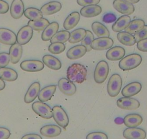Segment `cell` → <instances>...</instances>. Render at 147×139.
Here are the masks:
<instances>
[{
	"mask_svg": "<svg viewBox=\"0 0 147 139\" xmlns=\"http://www.w3.org/2000/svg\"><path fill=\"white\" fill-rule=\"evenodd\" d=\"M86 139H108V137L102 132H92L87 135Z\"/></svg>",
	"mask_w": 147,
	"mask_h": 139,
	"instance_id": "cell-41",
	"label": "cell"
},
{
	"mask_svg": "<svg viewBox=\"0 0 147 139\" xmlns=\"http://www.w3.org/2000/svg\"><path fill=\"white\" fill-rule=\"evenodd\" d=\"M102 12V7L95 5H89V6L83 7L80 10V15L84 18H94L100 15Z\"/></svg>",
	"mask_w": 147,
	"mask_h": 139,
	"instance_id": "cell-23",
	"label": "cell"
},
{
	"mask_svg": "<svg viewBox=\"0 0 147 139\" xmlns=\"http://www.w3.org/2000/svg\"><path fill=\"white\" fill-rule=\"evenodd\" d=\"M134 38H135L136 43H138L140 40L147 38V25H144L142 29L134 34Z\"/></svg>",
	"mask_w": 147,
	"mask_h": 139,
	"instance_id": "cell-40",
	"label": "cell"
},
{
	"mask_svg": "<svg viewBox=\"0 0 147 139\" xmlns=\"http://www.w3.org/2000/svg\"><path fill=\"white\" fill-rule=\"evenodd\" d=\"M32 109L37 115L45 119H51L53 117L52 108L43 102H35L32 105Z\"/></svg>",
	"mask_w": 147,
	"mask_h": 139,
	"instance_id": "cell-6",
	"label": "cell"
},
{
	"mask_svg": "<svg viewBox=\"0 0 147 139\" xmlns=\"http://www.w3.org/2000/svg\"><path fill=\"white\" fill-rule=\"evenodd\" d=\"M92 29L94 34L97 35V36H98L99 38L109 37L110 35V32H109L108 29L104 25L99 22H93L92 25Z\"/></svg>",
	"mask_w": 147,
	"mask_h": 139,
	"instance_id": "cell-32",
	"label": "cell"
},
{
	"mask_svg": "<svg viewBox=\"0 0 147 139\" xmlns=\"http://www.w3.org/2000/svg\"><path fill=\"white\" fill-rule=\"evenodd\" d=\"M125 1H126V2H129L131 4H136L139 2L140 0H125Z\"/></svg>",
	"mask_w": 147,
	"mask_h": 139,
	"instance_id": "cell-50",
	"label": "cell"
},
{
	"mask_svg": "<svg viewBox=\"0 0 147 139\" xmlns=\"http://www.w3.org/2000/svg\"><path fill=\"white\" fill-rule=\"evenodd\" d=\"M137 48L140 51L147 52V38L137 43Z\"/></svg>",
	"mask_w": 147,
	"mask_h": 139,
	"instance_id": "cell-46",
	"label": "cell"
},
{
	"mask_svg": "<svg viewBox=\"0 0 147 139\" xmlns=\"http://www.w3.org/2000/svg\"><path fill=\"white\" fill-rule=\"evenodd\" d=\"M87 52V49L84 45H78L71 48L66 53V56L71 60H75L83 57Z\"/></svg>",
	"mask_w": 147,
	"mask_h": 139,
	"instance_id": "cell-17",
	"label": "cell"
},
{
	"mask_svg": "<svg viewBox=\"0 0 147 139\" xmlns=\"http://www.w3.org/2000/svg\"><path fill=\"white\" fill-rule=\"evenodd\" d=\"M113 45V40L109 37H102L94 40L92 43V49L95 51H104L110 49Z\"/></svg>",
	"mask_w": 147,
	"mask_h": 139,
	"instance_id": "cell-7",
	"label": "cell"
},
{
	"mask_svg": "<svg viewBox=\"0 0 147 139\" xmlns=\"http://www.w3.org/2000/svg\"><path fill=\"white\" fill-rule=\"evenodd\" d=\"M24 15L30 20H38L43 18V14L38 9L35 7H29L24 11Z\"/></svg>",
	"mask_w": 147,
	"mask_h": 139,
	"instance_id": "cell-34",
	"label": "cell"
},
{
	"mask_svg": "<svg viewBox=\"0 0 147 139\" xmlns=\"http://www.w3.org/2000/svg\"><path fill=\"white\" fill-rule=\"evenodd\" d=\"M58 87L65 95L72 96L77 92L75 84L68 79L62 78L58 82Z\"/></svg>",
	"mask_w": 147,
	"mask_h": 139,
	"instance_id": "cell-10",
	"label": "cell"
},
{
	"mask_svg": "<svg viewBox=\"0 0 147 139\" xmlns=\"http://www.w3.org/2000/svg\"><path fill=\"white\" fill-rule=\"evenodd\" d=\"M53 111V117L56 123L60 127L66 128L69 123V119L67 113H66L61 106L56 105L52 108Z\"/></svg>",
	"mask_w": 147,
	"mask_h": 139,
	"instance_id": "cell-4",
	"label": "cell"
},
{
	"mask_svg": "<svg viewBox=\"0 0 147 139\" xmlns=\"http://www.w3.org/2000/svg\"><path fill=\"white\" fill-rule=\"evenodd\" d=\"M117 105L122 110H135L140 107V103L136 99L124 97L118 99L117 101Z\"/></svg>",
	"mask_w": 147,
	"mask_h": 139,
	"instance_id": "cell-8",
	"label": "cell"
},
{
	"mask_svg": "<svg viewBox=\"0 0 147 139\" xmlns=\"http://www.w3.org/2000/svg\"><path fill=\"white\" fill-rule=\"evenodd\" d=\"M109 74L108 63L105 61H101L97 64L94 72V79L96 83L102 84L106 80Z\"/></svg>",
	"mask_w": 147,
	"mask_h": 139,
	"instance_id": "cell-5",
	"label": "cell"
},
{
	"mask_svg": "<svg viewBox=\"0 0 147 139\" xmlns=\"http://www.w3.org/2000/svg\"><path fill=\"white\" fill-rule=\"evenodd\" d=\"M40 134L45 137L54 138L61 133V128L56 125H47L41 128Z\"/></svg>",
	"mask_w": 147,
	"mask_h": 139,
	"instance_id": "cell-22",
	"label": "cell"
},
{
	"mask_svg": "<svg viewBox=\"0 0 147 139\" xmlns=\"http://www.w3.org/2000/svg\"><path fill=\"white\" fill-rule=\"evenodd\" d=\"M9 11V5L4 0H0V14H5Z\"/></svg>",
	"mask_w": 147,
	"mask_h": 139,
	"instance_id": "cell-47",
	"label": "cell"
},
{
	"mask_svg": "<svg viewBox=\"0 0 147 139\" xmlns=\"http://www.w3.org/2000/svg\"><path fill=\"white\" fill-rule=\"evenodd\" d=\"M20 68L25 72H37L43 70L44 63L38 60H26L21 63Z\"/></svg>",
	"mask_w": 147,
	"mask_h": 139,
	"instance_id": "cell-11",
	"label": "cell"
},
{
	"mask_svg": "<svg viewBox=\"0 0 147 139\" xmlns=\"http://www.w3.org/2000/svg\"><path fill=\"white\" fill-rule=\"evenodd\" d=\"M40 91V84L39 82H36L32 84L28 88L26 94L25 96V103H28V104L32 103L35 100V98L38 96Z\"/></svg>",
	"mask_w": 147,
	"mask_h": 139,
	"instance_id": "cell-15",
	"label": "cell"
},
{
	"mask_svg": "<svg viewBox=\"0 0 147 139\" xmlns=\"http://www.w3.org/2000/svg\"><path fill=\"white\" fill-rule=\"evenodd\" d=\"M11 133L9 129L0 127V139H8L10 137Z\"/></svg>",
	"mask_w": 147,
	"mask_h": 139,
	"instance_id": "cell-45",
	"label": "cell"
},
{
	"mask_svg": "<svg viewBox=\"0 0 147 139\" xmlns=\"http://www.w3.org/2000/svg\"><path fill=\"white\" fill-rule=\"evenodd\" d=\"M113 7L118 12L124 15H131L135 11L133 4L129 3L125 0H115L113 2Z\"/></svg>",
	"mask_w": 147,
	"mask_h": 139,
	"instance_id": "cell-9",
	"label": "cell"
},
{
	"mask_svg": "<svg viewBox=\"0 0 147 139\" xmlns=\"http://www.w3.org/2000/svg\"><path fill=\"white\" fill-rule=\"evenodd\" d=\"M125 51L121 46L110 48L106 53V57L110 61H119L124 57Z\"/></svg>",
	"mask_w": 147,
	"mask_h": 139,
	"instance_id": "cell-18",
	"label": "cell"
},
{
	"mask_svg": "<svg viewBox=\"0 0 147 139\" xmlns=\"http://www.w3.org/2000/svg\"><path fill=\"white\" fill-rule=\"evenodd\" d=\"M56 91V85H50V86H46L39 92L38 96V100L43 103L49 101L52 98Z\"/></svg>",
	"mask_w": 147,
	"mask_h": 139,
	"instance_id": "cell-24",
	"label": "cell"
},
{
	"mask_svg": "<svg viewBox=\"0 0 147 139\" xmlns=\"http://www.w3.org/2000/svg\"><path fill=\"white\" fill-rule=\"evenodd\" d=\"M118 40L121 43L126 46H132L136 43L135 38L131 34L126 32H119L117 35Z\"/></svg>",
	"mask_w": 147,
	"mask_h": 139,
	"instance_id": "cell-33",
	"label": "cell"
},
{
	"mask_svg": "<svg viewBox=\"0 0 147 139\" xmlns=\"http://www.w3.org/2000/svg\"><path fill=\"white\" fill-rule=\"evenodd\" d=\"M130 22H131V18L128 15H123V16L120 17L118 20H115V22L113 25V30L114 32H121L128 27Z\"/></svg>",
	"mask_w": 147,
	"mask_h": 139,
	"instance_id": "cell-29",
	"label": "cell"
},
{
	"mask_svg": "<svg viewBox=\"0 0 147 139\" xmlns=\"http://www.w3.org/2000/svg\"><path fill=\"white\" fill-rule=\"evenodd\" d=\"M10 61L9 54L7 53H0V68L6 67Z\"/></svg>",
	"mask_w": 147,
	"mask_h": 139,
	"instance_id": "cell-42",
	"label": "cell"
},
{
	"mask_svg": "<svg viewBox=\"0 0 147 139\" xmlns=\"http://www.w3.org/2000/svg\"><path fill=\"white\" fill-rule=\"evenodd\" d=\"M80 20V14L78 12H71L65 20L63 28L66 30H70L77 25Z\"/></svg>",
	"mask_w": 147,
	"mask_h": 139,
	"instance_id": "cell-25",
	"label": "cell"
},
{
	"mask_svg": "<svg viewBox=\"0 0 147 139\" xmlns=\"http://www.w3.org/2000/svg\"><path fill=\"white\" fill-rule=\"evenodd\" d=\"M122 88V78L118 74H113L110 76L107 84V92L112 97L118 95Z\"/></svg>",
	"mask_w": 147,
	"mask_h": 139,
	"instance_id": "cell-3",
	"label": "cell"
},
{
	"mask_svg": "<svg viewBox=\"0 0 147 139\" xmlns=\"http://www.w3.org/2000/svg\"><path fill=\"white\" fill-rule=\"evenodd\" d=\"M0 43L12 45L17 43V35L15 32L7 28H0Z\"/></svg>",
	"mask_w": 147,
	"mask_h": 139,
	"instance_id": "cell-13",
	"label": "cell"
},
{
	"mask_svg": "<svg viewBox=\"0 0 147 139\" xmlns=\"http://www.w3.org/2000/svg\"><path fill=\"white\" fill-rule=\"evenodd\" d=\"M86 35V30L83 28H79V29L73 30L70 33V38H69V42L70 43H77L78 42H81L83 38Z\"/></svg>",
	"mask_w": 147,
	"mask_h": 139,
	"instance_id": "cell-36",
	"label": "cell"
},
{
	"mask_svg": "<svg viewBox=\"0 0 147 139\" xmlns=\"http://www.w3.org/2000/svg\"><path fill=\"white\" fill-rule=\"evenodd\" d=\"M100 0H77V4L82 7L95 5L100 3Z\"/></svg>",
	"mask_w": 147,
	"mask_h": 139,
	"instance_id": "cell-43",
	"label": "cell"
},
{
	"mask_svg": "<svg viewBox=\"0 0 147 139\" xmlns=\"http://www.w3.org/2000/svg\"><path fill=\"white\" fill-rule=\"evenodd\" d=\"M62 5L59 2L53 1L46 4L40 8V12L43 15H51L61 9Z\"/></svg>",
	"mask_w": 147,
	"mask_h": 139,
	"instance_id": "cell-21",
	"label": "cell"
},
{
	"mask_svg": "<svg viewBox=\"0 0 147 139\" xmlns=\"http://www.w3.org/2000/svg\"><path fill=\"white\" fill-rule=\"evenodd\" d=\"M18 77L17 72L11 68H0V78L7 82H14Z\"/></svg>",
	"mask_w": 147,
	"mask_h": 139,
	"instance_id": "cell-30",
	"label": "cell"
},
{
	"mask_svg": "<svg viewBox=\"0 0 147 139\" xmlns=\"http://www.w3.org/2000/svg\"><path fill=\"white\" fill-rule=\"evenodd\" d=\"M49 24H50V22L47 19L42 18V19L38 20H30L28 22V25L33 30L40 31L43 30Z\"/></svg>",
	"mask_w": 147,
	"mask_h": 139,
	"instance_id": "cell-35",
	"label": "cell"
},
{
	"mask_svg": "<svg viewBox=\"0 0 147 139\" xmlns=\"http://www.w3.org/2000/svg\"><path fill=\"white\" fill-rule=\"evenodd\" d=\"M21 139H42L41 136H39L38 134H35V133H30V134L25 135L22 136Z\"/></svg>",
	"mask_w": 147,
	"mask_h": 139,
	"instance_id": "cell-48",
	"label": "cell"
},
{
	"mask_svg": "<svg viewBox=\"0 0 147 139\" xmlns=\"http://www.w3.org/2000/svg\"><path fill=\"white\" fill-rule=\"evenodd\" d=\"M70 38V32L68 30H61L58 31L54 35L50 40L52 43H64L65 42H67Z\"/></svg>",
	"mask_w": 147,
	"mask_h": 139,
	"instance_id": "cell-37",
	"label": "cell"
},
{
	"mask_svg": "<svg viewBox=\"0 0 147 139\" xmlns=\"http://www.w3.org/2000/svg\"><path fill=\"white\" fill-rule=\"evenodd\" d=\"M143 117L138 114H129L123 118V123L128 128H136L142 123Z\"/></svg>",
	"mask_w": 147,
	"mask_h": 139,
	"instance_id": "cell-27",
	"label": "cell"
},
{
	"mask_svg": "<svg viewBox=\"0 0 147 139\" xmlns=\"http://www.w3.org/2000/svg\"><path fill=\"white\" fill-rule=\"evenodd\" d=\"M117 20L116 16L113 13H107L102 18V21L105 23H111L115 22Z\"/></svg>",
	"mask_w": 147,
	"mask_h": 139,
	"instance_id": "cell-44",
	"label": "cell"
},
{
	"mask_svg": "<svg viewBox=\"0 0 147 139\" xmlns=\"http://www.w3.org/2000/svg\"><path fill=\"white\" fill-rule=\"evenodd\" d=\"M123 137L125 139H145L146 133L142 128H128L123 131Z\"/></svg>",
	"mask_w": 147,
	"mask_h": 139,
	"instance_id": "cell-14",
	"label": "cell"
},
{
	"mask_svg": "<svg viewBox=\"0 0 147 139\" xmlns=\"http://www.w3.org/2000/svg\"><path fill=\"white\" fill-rule=\"evenodd\" d=\"M142 89V85L138 82H131L128 84L122 89V94L123 97H131L132 96L136 95L141 92Z\"/></svg>",
	"mask_w": 147,
	"mask_h": 139,
	"instance_id": "cell-16",
	"label": "cell"
},
{
	"mask_svg": "<svg viewBox=\"0 0 147 139\" xmlns=\"http://www.w3.org/2000/svg\"><path fill=\"white\" fill-rule=\"evenodd\" d=\"M87 71L84 65L81 63H73L67 69V79L72 82L82 84L87 79Z\"/></svg>",
	"mask_w": 147,
	"mask_h": 139,
	"instance_id": "cell-1",
	"label": "cell"
},
{
	"mask_svg": "<svg viewBox=\"0 0 147 139\" xmlns=\"http://www.w3.org/2000/svg\"><path fill=\"white\" fill-rule=\"evenodd\" d=\"M43 63L47 67L50 68L52 70L57 71L61 68V62L57 58L51 55H45L43 57Z\"/></svg>",
	"mask_w": 147,
	"mask_h": 139,
	"instance_id": "cell-28",
	"label": "cell"
},
{
	"mask_svg": "<svg viewBox=\"0 0 147 139\" xmlns=\"http://www.w3.org/2000/svg\"><path fill=\"white\" fill-rule=\"evenodd\" d=\"M5 86H6V84H5V81L2 80V79L0 78V91L3 90L5 88Z\"/></svg>",
	"mask_w": 147,
	"mask_h": 139,
	"instance_id": "cell-49",
	"label": "cell"
},
{
	"mask_svg": "<svg viewBox=\"0 0 147 139\" xmlns=\"http://www.w3.org/2000/svg\"><path fill=\"white\" fill-rule=\"evenodd\" d=\"M33 35V30L28 25L22 27L17 35V42L21 45H25L30 42Z\"/></svg>",
	"mask_w": 147,
	"mask_h": 139,
	"instance_id": "cell-12",
	"label": "cell"
},
{
	"mask_svg": "<svg viewBox=\"0 0 147 139\" xmlns=\"http://www.w3.org/2000/svg\"><path fill=\"white\" fill-rule=\"evenodd\" d=\"M66 46L62 43H52L49 46V51L51 53L53 54H60L63 52Z\"/></svg>",
	"mask_w": 147,
	"mask_h": 139,
	"instance_id": "cell-39",
	"label": "cell"
},
{
	"mask_svg": "<svg viewBox=\"0 0 147 139\" xmlns=\"http://www.w3.org/2000/svg\"><path fill=\"white\" fill-rule=\"evenodd\" d=\"M94 40V35L90 30H86V35L82 40V45L87 49V51L90 52L92 50V43Z\"/></svg>",
	"mask_w": 147,
	"mask_h": 139,
	"instance_id": "cell-38",
	"label": "cell"
},
{
	"mask_svg": "<svg viewBox=\"0 0 147 139\" xmlns=\"http://www.w3.org/2000/svg\"><path fill=\"white\" fill-rule=\"evenodd\" d=\"M142 62V57L139 54L133 53L123 57L119 62L120 69L123 71H129L138 67Z\"/></svg>",
	"mask_w": 147,
	"mask_h": 139,
	"instance_id": "cell-2",
	"label": "cell"
},
{
	"mask_svg": "<svg viewBox=\"0 0 147 139\" xmlns=\"http://www.w3.org/2000/svg\"><path fill=\"white\" fill-rule=\"evenodd\" d=\"M145 25V22L143 20L137 19L134 20L130 22L129 25H128L126 28L125 29V32H128L130 34H135L137 32L142 29Z\"/></svg>",
	"mask_w": 147,
	"mask_h": 139,
	"instance_id": "cell-31",
	"label": "cell"
},
{
	"mask_svg": "<svg viewBox=\"0 0 147 139\" xmlns=\"http://www.w3.org/2000/svg\"><path fill=\"white\" fill-rule=\"evenodd\" d=\"M24 4L22 0H13L10 7L11 16L14 19H20L24 15Z\"/></svg>",
	"mask_w": 147,
	"mask_h": 139,
	"instance_id": "cell-19",
	"label": "cell"
},
{
	"mask_svg": "<svg viewBox=\"0 0 147 139\" xmlns=\"http://www.w3.org/2000/svg\"><path fill=\"white\" fill-rule=\"evenodd\" d=\"M59 25L58 22H53L49 24L44 30L42 33V40L43 41H49L51 39L52 37L59 31Z\"/></svg>",
	"mask_w": 147,
	"mask_h": 139,
	"instance_id": "cell-26",
	"label": "cell"
},
{
	"mask_svg": "<svg viewBox=\"0 0 147 139\" xmlns=\"http://www.w3.org/2000/svg\"><path fill=\"white\" fill-rule=\"evenodd\" d=\"M9 57H10L11 63L16 64L21 59L22 56V47L20 44L15 43L11 45L9 49Z\"/></svg>",
	"mask_w": 147,
	"mask_h": 139,
	"instance_id": "cell-20",
	"label": "cell"
}]
</instances>
